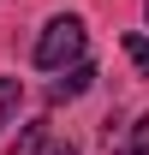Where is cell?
<instances>
[{
    "label": "cell",
    "mask_w": 149,
    "mask_h": 155,
    "mask_svg": "<svg viewBox=\"0 0 149 155\" xmlns=\"http://www.w3.org/2000/svg\"><path fill=\"white\" fill-rule=\"evenodd\" d=\"M18 101H24V84H18V78H0V125L18 114Z\"/></svg>",
    "instance_id": "5"
},
{
    "label": "cell",
    "mask_w": 149,
    "mask_h": 155,
    "mask_svg": "<svg viewBox=\"0 0 149 155\" xmlns=\"http://www.w3.org/2000/svg\"><path fill=\"white\" fill-rule=\"evenodd\" d=\"M42 143H48V119H30V125L18 131V143H12L6 155H42Z\"/></svg>",
    "instance_id": "4"
},
{
    "label": "cell",
    "mask_w": 149,
    "mask_h": 155,
    "mask_svg": "<svg viewBox=\"0 0 149 155\" xmlns=\"http://www.w3.org/2000/svg\"><path fill=\"white\" fill-rule=\"evenodd\" d=\"M113 155H149V114L131 119V131H125V137H113Z\"/></svg>",
    "instance_id": "3"
},
{
    "label": "cell",
    "mask_w": 149,
    "mask_h": 155,
    "mask_svg": "<svg viewBox=\"0 0 149 155\" xmlns=\"http://www.w3.org/2000/svg\"><path fill=\"white\" fill-rule=\"evenodd\" d=\"M90 84H95V66H84V60H78V66H66V72L48 84V101H72V96H84Z\"/></svg>",
    "instance_id": "2"
},
{
    "label": "cell",
    "mask_w": 149,
    "mask_h": 155,
    "mask_svg": "<svg viewBox=\"0 0 149 155\" xmlns=\"http://www.w3.org/2000/svg\"><path fill=\"white\" fill-rule=\"evenodd\" d=\"M125 54H131L137 72H149V36H125Z\"/></svg>",
    "instance_id": "6"
},
{
    "label": "cell",
    "mask_w": 149,
    "mask_h": 155,
    "mask_svg": "<svg viewBox=\"0 0 149 155\" xmlns=\"http://www.w3.org/2000/svg\"><path fill=\"white\" fill-rule=\"evenodd\" d=\"M48 155H78V143H48Z\"/></svg>",
    "instance_id": "7"
},
{
    "label": "cell",
    "mask_w": 149,
    "mask_h": 155,
    "mask_svg": "<svg viewBox=\"0 0 149 155\" xmlns=\"http://www.w3.org/2000/svg\"><path fill=\"white\" fill-rule=\"evenodd\" d=\"M143 18H149V6H143Z\"/></svg>",
    "instance_id": "8"
},
{
    "label": "cell",
    "mask_w": 149,
    "mask_h": 155,
    "mask_svg": "<svg viewBox=\"0 0 149 155\" xmlns=\"http://www.w3.org/2000/svg\"><path fill=\"white\" fill-rule=\"evenodd\" d=\"M78 60H84V18H72V12L48 18V30L36 36V66L42 72H66Z\"/></svg>",
    "instance_id": "1"
}]
</instances>
